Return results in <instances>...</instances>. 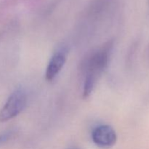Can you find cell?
<instances>
[{
    "label": "cell",
    "instance_id": "cell-5",
    "mask_svg": "<svg viewBox=\"0 0 149 149\" xmlns=\"http://www.w3.org/2000/svg\"><path fill=\"white\" fill-rule=\"evenodd\" d=\"M13 135H14V132L12 130L5 131L0 134V146L7 142L13 137Z\"/></svg>",
    "mask_w": 149,
    "mask_h": 149
},
{
    "label": "cell",
    "instance_id": "cell-4",
    "mask_svg": "<svg viewBox=\"0 0 149 149\" xmlns=\"http://www.w3.org/2000/svg\"><path fill=\"white\" fill-rule=\"evenodd\" d=\"M67 59V50L65 48H61L53 54L49 60L45 72V78L51 81L58 75L65 65Z\"/></svg>",
    "mask_w": 149,
    "mask_h": 149
},
{
    "label": "cell",
    "instance_id": "cell-1",
    "mask_svg": "<svg viewBox=\"0 0 149 149\" xmlns=\"http://www.w3.org/2000/svg\"><path fill=\"white\" fill-rule=\"evenodd\" d=\"M109 47H105L97 51L90 58L87 67V74L84 81V90H83L84 97H87L93 92L97 77L103 72L104 68L107 65L109 62Z\"/></svg>",
    "mask_w": 149,
    "mask_h": 149
},
{
    "label": "cell",
    "instance_id": "cell-2",
    "mask_svg": "<svg viewBox=\"0 0 149 149\" xmlns=\"http://www.w3.org/2000/svg\"><path fill=\"white\" fill-rule=\"evenodd\" d=\"M27 105V95L23 89H17L10 95L0 110V122H5L20 114Z\"/></svg>",
    "mask_w": 149,
    "mask_h": 149
},
{
    "label": "cell",
    "instance_id": "cell-6",
    "mask_svg": "<svg viewBox=\"0 0 149 149\" xmlns=\"http://www.w3.org/2000/svg\"><path fill=\"white\" fill-rule=\"evenodd\" d=\"M72 149H76V148H72Z\"/></svg>",
    "mask_w": 149,
    "mask_h": 149
},
{
    "label": "cell",
    "instance_id": "cell-3",
    "mask_svg": "<svg viewBox=\"0 0 149 149\" xmlns=\"http://www.w3.org/2000/svg\"><path fill=\"white\" fill-rule=\"evenodd\" d=\"M93 143L100 148H110L116 142L117 136L113 127L107 125L96 127L92 132Z\"/></svg>",
    "mask_w": 149,
    "mask_h": 149
}]
</instances>
